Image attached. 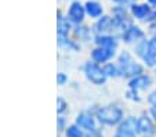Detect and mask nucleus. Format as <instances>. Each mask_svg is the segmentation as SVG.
<instances>
[{"mask_svg":"<svg viewBox=\"0 0 156 137\" xmlns=\"http://www.w3.org/2000/svg\"><path fill=\"white\" fill-rule=\"evenodd\" d=\"M86 11L88 13L90 17H100L102 14V7L97 2H87L86 4Z\"/></svg>","mask_w":156,"mask_h":137,"instance_id":"ddd939ff","label":"nucleus"},{"mask_svg":"<svg viewBox=\"0 0 156 137\" xmlns=\"http://www.w3.org/2000/svg\"><path fill=\"white\" fill-rule=\"evenodd\" d=\"M137 53L138 56H141L145 61L148 63V65L152 67L155 64V58L156 56H153V53L149 49V42H141L138 46H137Z\"/></svg>","mask_w":156,"mask_h":137,"instance_id":"39448f33","label":"nucleus"},{"mask_svg":"<svg viewBox=\"0 0 156 137\" xmlns=\"http://www.w3.org/2000/svg\"><path fill=\"white\" fill-rule=\"evenodd\" d=\"M131 13L136 18L140 20H145L148 18V15L151 14V9L147 4H133L131 6Z\"/></svg>","mask_w":156,"mask_h":137,"instance_id":"1a4fd4ad","label":"nucleus"},{"mask_svg":"<svg viewBox=\"0 0 156 137\" xmlns=\"http://www.w3.org/2000/svg\"><path fill=\"white\" fill-rule=\"evenodd\" d=\"M104 72H105V75H109V76H116V75L119 74L118 68H116L115 65H112V64H108V65L104 68Z\"/></svg>","mask_w":156,"mask_h":137,"instance_id":"dca6fc26","label":"nucleus"},{"mask_svg":"<svg viewBox=\"0 0 156 137\" xmlns=\"http://www.w3.org/2000/svg\"><path fill=\"white\" fill-rule=\"evenodd\" d=\"M152 31H153V32H155V38H156V22L152 25Z\"/></svg>","mask_w":156,"mask_h":137,"instance_id":"5701e85b","label":"nucleus"},{"mask_svg":"<svg viewBox=\"0 0 156 137\" xmlns=\"http://www.w3.org/2000/svg\"><path fill=\"white\" fill-rule=\"evenodd\" d=\"M65 110V101L62 99H58V112H62Z\"/></svg>","mask_w":156,"mask_h":137,"instance_id":"6ab92c4d","label":"nucleus"},{"mask_svg":"<svg viewBox=\"0 0 156 137\" xmlns=\"http://www.w3.org/2000/svg\"><path fill=\"white\" fill-rule=\"evenodd\" d=\"M148 2H149V3L152 4V6H155V7H156V0H148Z\"/></svg>","mask_w":156,"mask_h":137,"instance_id":"b1692460","label":"nucleus"},{"mask_svg":"<svg viewBox=\"0 0 156 137\" xmlns=\"http://www.w3.org/2000/svg\"><path fill=\"white\" fill-rule=\"evenodd\" d=\"M137 132H138V121L134 118H127L118 129L115 137H136Z\"/></svg>","mask_w":156,"mask_h":137,"instance_id":"7ed1b4c3","label":"nucleus"},{"mask_svg":"<svg viewBox=\"0 0 156 137\" xmlns=\"http://www.w3.org/2000/svg\"><path fill=\"white\" fill-rule=\"evenodd\" d=\"M86 74H87L88 79L95 85H102L105 82V72L95 64H87L86 65Z\"/></svg>","mask_w":156,"mask_h":137,"instance_id":"20e7f679","label":"nucleus"},{"mask_svg":"<svg viewBox=\"0 0 156 137\" xmlns=\"http://www.w3.org/2000/svg\"><path fill=\"white\" fill-rule=\"evenodd\" d=\"M69 17H71L72 21L75 22H80L84 17V7L80 3H73L69 9Z\"/></svg>","mask_w":156,"mask_h":137,"instance_id":"423d86ee","label":"nucleus"},{"mask_svg":"<svg viewBox=\"0 0 156 137\" xmlns=\"http://www.w3.org/2000/svg\"><path fill=\"white\" fill-rule=\"evenodd\" d=\"M122 115H123L122 110L116 105H109V107H105L98 111L100 121L102 123H106V125H116L122 119Z\"/></svg>","mask_w":156,"mask_h":137,"instance_id":"f257e3e1","label":"nucleus"},{"mask_svg":"<svg viewBox=\"0 0 156 137\" xmlns=\"http://www.w3.org/2000/svg\"><path fill=\"white\" fill-rule=\"evenodd\" d=\"M123 38L126 39V42H131V40H136L138 38H142V32L138 27H131L130 25L126 32L123 33Z\"/></svg>","mask_w":156,"mask_h":137,"instance_id":"9b49d317","label":"nucleus"},{"mask_svg":"<svg viewBox=\"0 0 156 137\" xmlns=\"http://www.w3.org/2000/svg\"><path fill=\"white\" fill-rule=\"evenodd\" d=\"M97 43L101 47L112 49V50L116 47V40L111 36H100V38H97Z\"/></svg>","mask_w":156,"mask_h":137,"instance_id":"4468645a","label":"nucleus"},{"mask_svg":"<svg viewBox=\"0 0 156 137\" xmlns=\"http://www.w3.org/2000/svg\"><path fill=\"white\" fill-rule=\"evenodd\" d=\"M151 85V78L149 76H137L136 79H133L130 82V87L133 90H138V89H147Z\"/></svg>","mask_w":156,"mask_h":137,"instance_id":"9d476101","label":"nucleus"},{"mask_svg":"<svg viewBox=\"0 0 156 137\" xmlns=\"http://www.w3.org/2000/svg\"><path fill=\"white\" fill-rule=\"evenodd\" d=\"M66 136H68V137H83V134H82V132H80L77 128L72 126V128L68 129V132H66Z\"/></svg>","mask_w":156,"mask_h":137,"instance_id":"f3484780","label":"nucleus"},{"mask_svg":"<svg viewBox=\"0 0 156 137\" xmlns=\"http://www.w3.org/2000/svg\"><path fill=\"white\" fill-rule=\"evenodd\" d=\"M149 103L153 105V107H156V90L149 96Z\"/></svg>","mask_w":156,"mask_h":137,"instance_id":"a211bd4d","label":"nucleus"},{"mask_svg":"<svg viewBox=\"0 0 156 137\" xmlns=\"http://www.w3.org/2000/svg\"><path fill=\"white\" fill-rule=\"evenodd\" d=\"M115 2H122V0H115Z\"/></svg>","mask_w":156,"mask_h":137,"instance_id":"a878e982","label":"nucleus"},{"mask_svg":"<svg viewBox=\"0 0 156 137\" xmlns=\"http://www.w3.org/2000/svg\"><path fill=\"white\" fill-rule=\"evenodd\" d=\"M141 72H142V68L130 58L129 53L122 54L120 56V74L126 75V76H131V75H138Z\"/></svg>","mask_w":156,"mask_h":137,"instance_id":"f03ea898","label":"nucleus"},{"mask_svg":"<svg viewBox=\"0 0 156 137\" xmlns=\"http://www.w3.org/2000/svg\"><path fill=\"white\" fill-rule=\"evenodd\" d=\"M90 137H101V136H100V133H97V132H93V134Z\"/></svg>","mask_w":156,"mask_h":137,"instance_id":"4be33fe9","label":"nucleus"},{"mask_svg":"<svg viewBox=\"0 0 156 137\" xmlns=\"http://www.w3.org/2000/svg\"><path fill=\"white\" fill-rule=\"evenodd\" d=\"M97 31L98 32H108V31H113V20L111 17H102L97 24Z\"/></svg>","mask_w":156,"mask_h":137,"instance_id":"f8f14e48","label":"nucleus"},{"mask_svg":"<svg viewBox=\"0 0 156 137\" xmlns=\"http://www.w3.org/2000/svg\"><path fill=\"white\" fill-rule=\"evenodd\" d=\"M112 56H113L112 49L101 47V49H95V50L93 51V58H94L95 61H98V63H104V61H106Z\"/></svg>","mask_w":156,"mask_h":137,"instance_id":"6e6552de","label":"nucleus"},{"mask_svg":"<svg viewBox=\"0 0 156 137\" xmlns=\"http://www.w3.org/2000/svg\"><path fill=\"white\" fill-rule=\"evenodd\" d=\"M138 132L141 134H144V136H149V134H152L153 132V125L152 122H151L149 118H147V116H141L138 119Z\"/></svg>","mask_w":156,"mask_h":137,"instance_id":"0eeeda50","label":"nucleus"},{"mask_svg":"<svg viewBox=\"0 0 156 137\" xmlns=\"http://www.w3.org/2000/svg\"><path fill=\"white\" fill-rule=\"evenodd\" d=\"M122 2H123V3H131L133 0H122Z\"/></svg>","mask_w":156,"mask_h":137,"instance_id":"393cba45","label":"nucleus"},{"mask_svg":"<svg viewBox=\"0 0 156 137\" xmlns=\"http://www.w3.org/2000/svg\"><path fill=\"white\" fill-rule=\"evenodd\" d=\"M151 112H152V115H153V118L156 119V107H153L152 110H151Z\"/></svg>","mask_w":156,"mask_h":137,"instance_id":"412c9836","label":"nucleus"},{"mask_svg":"<svg viewBox=\"0 0 156 137\" xmlns=\"http://www.w3.org/2000/svg\"><path fill=\"white\" fill-rule=\"evenodd\" d=\"M77 123H79L82 128L87 129V130H94V122H93V118L88 115H80L77 118Z\"/></svg>","mask_w":156,"mask_h":137,"instance_id":"2eb2a0df","label":"nucleus"},{"mask_svg":"<svg viewBox=\"0 0 156 137\" xmlns=\"http://www.w3.org/2000/svg\"><path fill=\"white\" fill-rule=\"evenodd\" d=\"M64 82H65V76L62 74H59L58 75V83H64Z\"/></svg>","mask_w":156,"mask_h":137,"instance_id":"aec40b11","label":"nucleus"}]
</instances>
